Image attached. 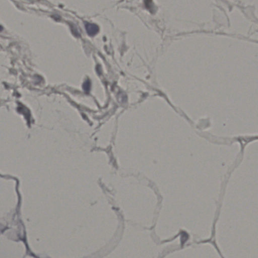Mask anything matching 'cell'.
I'll return each mask as SVG.
<instances>
[{"mask_svg": "<svg viewBox=\"0 0 258 258\" xmlns=\"http://www.w3.org/2000/svg\"><path fill=\"white\" fill-rule=\"evenodd\" d=\"M3 30V26H1V25H0V32H1Z\"/></svg>", "mask_w": 258, "mask_h": 258, "instance_id": "obj_3", "label": "cell"}, {"mask_svg": "<svg viewBox=\"0 0 258 258\" xmlns=\"http://www.w3.org/2000/svg\"><path fill=\"white\" fill-rule=\"evenodd\" d=\"M90 87H91V83L89 80H87L84 83L83 85V88L85 92H89L90 90Z\"/></svg>", "mask_w": 258, "mask_h": 258, "instance_id": "obj_2", "label": "cell"}, {"mask_svg": "<svg viewBox=\"0 0 258 258\" xmlns=\"http://www.w3.org/2000/svg\"><path fill=\"white\" fill-rule=\"evenodd\" d=\"M85 27H86L87 34L90 36H94L96 35L99 31V27L95 24L86 23Z\"/></svg>", "mask_w": 258, "mask_h": 258, "instance_id": "obj_1", "label": "cell"}]
</instances>
